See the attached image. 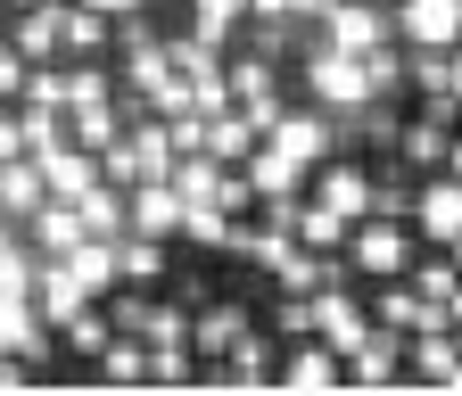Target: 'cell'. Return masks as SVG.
<instances>
[{
  "instance_id": "cell-39",
  "label": "cell",
  "mask_w": 462,
  "mask_h": 396,
  "mask_svg": "<svg viewBox=\"0 0 462 396\" xmlns=\"http://www.w3.org/2000/svg\"><path fill=\"white\" fill-rule=\"evenodd\" d=\"M446 256H454V272H462V232H454V240H446Z\"/></svg>"
},
{
  "instance_id": "cell-11",
  "label": "cell",
  "mask_w": 462,
  "mask_h": 396,
  "mask_svg": "<svg viewBox=\"0 0 462 396\" xmlns=\"http://www.w3.org/2000/svg\"><path fill=\"white\" fill-rule=\"evenodd\" d=\"M248 322H256V314H248L240 298H207V306H190V355H199V364H223L231 347H240Z\"/></svg>"
},
{
  "instance_id": "cell-25",
  "label": "cell",
  "mask_w": 462,
  "mask_h": 396,
  "mask_svg": "<svg viewBox=\"0 0 462 396\" xmlns=\"http://www.w3.org/2000/svg\"><path fill=\"white\" fill-rule=\"evenodd\" d=\"M256 141H264V133L240 116V107H215V116H207V157H223V165H240Z\"/></svg>"
},
{
  "instance_id": "cell-34",
  "label": "cell",
  "mask_w": 462,
  "mask_h": 396,
  "mask_svg": "<svg viewBox=\"0 0 462 396\" xmlns=\"http://www.w3.org/2000/svg\"><path fill=\"white\" fill-rule=\"evenodd\" d=\"M404 281H413V290H421L430 306H446V298H454V281H462V272H454V256H413V272H404Z\"/></svg>"
},
{
  "instance_id": "cell-17",
  "label": "cell",
  "mask_w": 462,
  "mask_h": 396,
  "mask_svg": "<svg viewBox=\"0 0 462 396\" xmlns=\"http://www.w3.org/2000/svg\"><path fill=\"white\" fill-rule=\"evenodd\" d=\"M25 240H33V256H67V248L83 240V207H75V198H42V207L25 215Z\"/></svg>"
},
{
  "instance_id": "cell-6",
  "label": "cell",
  "mask_w": 462,
  "mask_h": 396,
  "mask_svg": "<svg viewBox=\"0 0 462 396\" xmlns=\"http://www.w3.org/2000/svg\"><path fill=\"white\" fill-rule=\"evenodd\" d=\"M404 223H413V240H421V248H446V240L462 232V182H454V174L413 182V215H404Z\"/></svg>"
},
{
  "instance_id": "cell-2",
  "label": "cell",
  "mask_w": 462,
  "mask_h": 396,
  "mask_svg": "<svg viewBox=\"0 0 462 396\" xmlns=\"http://www.w3.org/2000/svg\"><path fill=\"white\" fill-rule=\"evenodd\" d=\"M298 99L330 107V116H346V107L380 99L372 75H364V50H338V41H306V67H298Z\"/></svg>"
},
{
  "instance_id": "cell-22",
  "label": "cell",
  "mask_w": 462,
  "mask_h": 396,
  "mask_svg": "<svg viewBox=\"0 0 462 396\" xmlns=\"http://www.w3.org/2000/svg\"><path fill=\"white\" fill-rule=\"evenodd\" d=\"M99 380H107V388H149V338L116 330L107 347H99Z\"/></svg>"
},
{
  "instance_id": "cell-33",
  "label": "cell",
  "mask_w": 462,
  "mask_h": 396,
  "mask_svg": "<svg viewBox=\"0 0 462 396\" xmlns=\"http://www.w3.org/2000/svg\"><path fill=\"white\" fill-rule=\"evenodd\" d=\"M33 264H42V256H33V240L17 232L9 248H0V290H9V298H33Z\"/></svg>"
},
{
  "instance_id": "cell-18",
  "label": "cell",
  "mask_w": 462,
  "mask_h": 396,
  "mask_svg": "<svg viewBox=\"0 0 462 396\" xmlns=\"http://www.w3.org/2000/svg\"><path fill=\"white\" fill-rule=\"evenodd\" d=\"M42 198H50V190H42V157H25V149L0 157V215H9L17 232H25V215H33Z\"/></svg>"
},
{
  "instance_id": "cell-36",
  "label": "cell",
  "mask_w": 462,
  "mask_h": 396,
  "mask_svg": "<svg viewBox=\"0 0 462 396\" xmlns=\"http://www.w3.org/2000/svg\"><path fill=\"white\" fill-rule=\"evenodd\" d=\"M446 99H462V41L446 50Z\"/></svg>"
},
{
  "instance_id": "cell-37",
  "label": "cell",
  "mask_w": 462,
  "mask_h": 396,
  "mask_svg": "<svg viewBox=\"0 0 462 396\" xmlns=\"http://www.w3.org/2000/svg\"><path fill=\"white\" fill-rule=\"evenodd\" d=\"M83 9H99V17H125V9H141V0H83Z\"/></svg>"
},
{
  "instance_id": "cell-5",
  "label": "cell",
  "mask_w": 462,
  "mask_h": 396,
  "mask_svg": "<svg viewBox=\"0 0 462 396\" xmlns=\"http://www.w3.org/2000/svg\"><path fill=\"white\" fill-rule=\"evenodd\" d=\"M306 198H322V207H338L346 223H364L372 215V165H356V157H322L314 174H306Z\"/></svg>"
},
{
  "instance_id": "cell-15",
  "label": "cell",
  "mask_w": 462,
  "mask_h": 396,
  "mask_svg": "<svg viewBox=\"0 0 462 396\" xmlns=\"http://www.w3.org/2000/svg\"><path fill=\"white\" fill-rule=\"evenodd\" d=\"M58 25H67V0H17L9 50H17V59H58Z\"/></svg>"
},
{
  "instance_id": "cell-32",
  "label": "cell",
  "mask_w": 462,
  "mask_h": 396,
  "mask_svg": "<svg viewBox=\"0 0 462 396\" xmlns=\"http://www.w3.org/2000/svg\"><path fill=\"white\" fill-rule=\"evenodd\" d=\"M404 83H413L421 99H446V50H413L404 41Z\"/></svg>"
},
{
  "instance_id": "cell-12",
  "label": "cell",
  "mask_w": 462,
  "mask_h": 396,
  "mask_svg": "<svg viewBox=\"0 0 462 396\" xmlns=\"http://www.w3.org/2000/svg\"><path fill=\"white\" fill-rule=\"evenodd\" d=\"M364 306H372V322L396 330V338H413V330H438V322H446V314L413 290V281H372V298H364Z\"/></svg>"
},
{
  "instance_id": "cell-13",
  "label": "cell",
  "mask_w": 462,
  "mask_h": 396,
  "mask_svg": "<svg viewBox=\"0 0 462 396\" xmlns=\"http://www.w3.org/2000/svg\"><path fill=\"white\" fill-rule=\"evenodd\" d=\"M0 347H9V355H25L33 372L58 355V330L33 314V298H9V290H0Z\"/></svg>"
},
{
  "instance_id": "cell-30",
  "label": "cell",
  "mask_w": 462,
  "mask_h": 396,
  "mask_svg": "<svg viewBox=\"0 0 462 396\" xmlns=\"http://www.w3.org/2000/svg\"><path fill=\"white\" fill-rule=\"evenodd\" d=\"M173 240H190V248L223 256V248H231V215H223V207H182V232H173Z\"/></svg>"
},
{
  "instance_id": "cell-8",
  "label": "cell",
  "mask_w": 462,
  "mask_h": 396,
  "mask_svg": "<svg viewBox=\"0 0 462 396\" xmlns=\"http://www.w3.org/2000/svg\"><path fill=\"white\" fill-rule=\"evenodd\" d=\"M388 17H396V41H413V50L462 41V0H388Z\"/></svg>"
},
{
  "instance_id": "cell-1",
  "label": "cell",
  "mask_w": 462,
  "mask_h": 396,
  "mask_svg": "<svg viewBox=\"0 0 462 396\" xmlns=\"http://www.w3.org/2000/svg\"><path fill=\"white\" fill-rule=\"evenodd\" d=\"M338 256H346L356 281H404L413 256H421V240H413V223H396V215H364V223H346Z\"/></svg>"
},
{
  "instance_id": "cell-4",
  "label": "cell",
  "mask_w": 462,
  "mask_h": 396,
  "mask_svg": "<svg viewBox=\"0 0 462 396\" xmlns=\"http://www.w3.org/2000/svg\"><path fill=\"white\" fill-rule=\"evenodd\" d=\"M273 388L322 396V388H346V364H338V347H322L314 330H306V338H281V372H273Z\"/></svg>"
},
{
  "instance_id": "cell-14",
  "label": "cell",
  "mask_w": 462,
  "mask_h": 396,
  "mask_svg": "<svg viewBox=\"0 0 462 396\" xmlns=\"http://www.w3.org/2000/svg\"><path fill=\"white\" fill-rule=\"evenodd\" d=\"M83 306H91V290L67 272V256H42V264H33V314L58 330V322H75Z\"/></svg>"
},
{
  "instance_id": "cell-21",
  "label": "cell",
  "mask_w": 462,
  "mask_h": 396,
  "mask_svg": "<svg viewBox=\"0 0 462 396\" xmlns=\"http://www.w3.org/2000/svg\"><path fill=\"white\" fill-rule=\"evenodd\" d=\"M116 281H125V290H157V281H165V240L116 232Z\"/></svg>"
},
{
  "instance_id": "cell-7",
  "label": "cell",
  "mask_w": 462,
  "mask_h": 396,
  "mask_svg": "<svg viewBox=\"0 0 462 396\" xmlns=\"http://www.w3.org/2000/svg\"><path fill=\"white\" fill-rule=\"evenodd\" d=\"M306 306H314V338H322V347H338V355H346V347H364L372 306L356 298V281H338V290H314Z\"/></svg>"
},
{
  "instance_id": "cell-26",
  "label": "cell",
  "mask_w": 462,
  "mask_h": 396,
  "mask_svg": "<svg viewBox=\"0 0 462 396\" xmlns=\"http://www.w3.org/2000/svg\"><path fill=\"white\" fill-rule=\"evenodd\" d=\"M289 240H298V248H338V240H346V215L322 207V198H298V215H289Z\"/></svg>"
},
{
  "instance_id": "cell-16",
  "label": "cell",
  "mask_w": 462,
  "mask_h": 396,
  "mask_svg": "<svg viewBox=\"0 0 462 396\" xmlns=\"http://www.w3.org/2000/svg\"><path fill=\"white\" fill-rule=\"evenodd\" d=\"M116 133H125V107H116V91H91V99H67V141L75 149H107Z\"/></svg>"
},
{
  "instance_id": "cell-9",
  "label": "cell",
  "mask_w": 462,
  "mask_h": 396,
  "mask_svg": "<svg viewBox=\"0 0 462 396\" xmlns=\"http://www.w3.org/2000/svg\"><path fill=\"white\" fill-rule=\"evenodd\" d=\"M346 364V388H404V380H413V372H404V338L396 330H364V347H346L338 355Z\"/></svg>"
},
{
  "instance_id": "cell-40",
  "label": "cell",
  "mask_w": 462,
  "mask_h": 396,
  "mask_svg": "<svg viewBox=\"0 0 462 396\" xmlns=\"http://www.w3.org/2000/svg\"><path fill=\"white\" fill-rule=\"evenodd\" d=\"M9 240H17V223H9V215H0V248H9Z\"/></svg>"
},
{
  "instance_id": "cell-27",
  "label": "cell",
  "mask_w": 462,
  "mask_h": 396,
  "mask_svg": "<svg viewBox=\"0 0 462 396\" xmlns=\"http://www.w3.org/2000/svg\"><path fill=\"white\" fill-rule=\"evenodd\" d=\"M107 338H116V322H107V306L91 298L75 322H58V347H67V355H83V364H99V347H107Z\"/></svg>"
},
{
  "instance_id": "cell-24",
  "label": "cell",
  "mask_w": 462,
  "mask_h": 396,
  "mask_svg": "<svg viewBox=\"0 0 462 396\" xmlns=\"http://www.w3.org/2000/svg\"><path fill=\"white\" fill-rule=\"evenodd\" d=\"M67 272L83 281L91 298H107V290H116V240H91V232H83V240L67 248Z\"/></svg>"
},
{
  "instance_id": "cell-35",
  "label": "cell",
  "mask_w": 462,
  "mask_h": 396,
  "mask_svg": "<svg viewBox=\"0 0 462 396\" xmlns=\"http://www.w3.org/2000/svg\"><path fill=\"white\" fill-rule=\"evenodd\" d=\"M314 330V306L298 298V290H281V306H273V338H306Z\"/></svg>"
},
{
  "instance_id": "cell-31",
  "label": "cell",
  "mask_w": 462,
  "mask_h": 396,
  "mask_svg": "<svg viewBox=\"0 0 462 396\" xmlns=\"http://www.w3.org/2000/svg\"><path fill=\"white\" fill-rule=\"evenodd\" d=\"M149 388H199V355H190V338H182V347H149Z\"/></svg>"
},
{
  "instance_id": "cell-3",
  "label": "cell",
  "mask_w": 462,
  "mask_h": 396,
  "mask_svg": "<svg viewBox=\"0 0 462 396\" xmlns=\"http://www.w3.org/2000/svg\"><path fill=\"white\" fill-rule=\"evenodd\" d=\"M264 141L314 174L322 157H338V116H330V107H314V99H281V107H273V124H264Z\"/></svg>"
},
{
  "instance_id": "cell-23",
  "label": "cell",
  "mask_w": 462,
  "mask_h": 396,
  "mask_svg": "<svg viewBox=\"0 0 462 396\" xmlns=\"http://www.w3.org/2000/svg\"><path fill=\"white\" fill-rule=\"evenodd\" d=\"M58 59H107V17L67 0V25H58Z\"/></svg>"
},
{
  "instance_id": "cell-28",
  "label": "cell",
  "mask_w": 462,
  "mask_h": 396,
  "mask_svg": "<svg viewBox=\"0 0 462 396\" xmlns=\"http://www.w3.org/2000/svg\"><path fill=\"white\" fill-rule=\"evenodd\" d=\"M240 17H248V0H190V33H199V41H215V50H231Z\"/></svg>"
},
{
  "instance_id": "cell-29",
  "label": "cell",
  "mask_w": 462,
  "mask_h": 396,
  "mask_svg": "<svg viewBox=\"0 0 462 396\" xmlns=\"http://www.w3.org/2000/svg\"><path fill=\"white\" fill-rule=\"evenodd\" d=\"M75 207H83V232L91 240H116V232H125V190H116V182H91Z\"/></svg>"
},
{
  "instance_id": "cell-19",
  "label": "cell",
  "mask_w": 462,
  "mask_h": 396,
  "mask_svg": "<svg viewBox=\"0 0 462 396\" xmlns=\"http://www.w3.org/2000/svg\"><path fill=\"white\" fill-rule=\"evenodd\" d=\"M91 182H99V157H91V149H75V141H58V149L42 157V190H50V198H83Z\"/></svg>"
},
{
  "instance_id": "cell-20",
  "label": "cell",
  "mask_w": 462,
  "mask_h": 396,
  "mask_svg": "<svg viewBox=\"0 0 462 396\" xmlns=\"http://www.w3.org/2000/svg\"><path fill=\"white\" fill-rule=\"evenodd\" d=\"M454 330L438 322V330H413V338H404V372H413V380H430V388H446L454 380Z\"/></svg>"
},
{
  "instance_id": "cell-38",
  "label": "cell",
  "mask_w": 462,
  "mask_h": 396,
  "mask_svg": "<svg viewBox=\"0 0 462 396\" xmlns=\"http://www.w3.org/2000/svg\"><path fill=\"white\" fill-rule=\"evenodd\" d=\"M446 174H454V182H462V133H454V141H446Z\"/></svg>"
},
{
  "instance_id": "cell-10",
  "label": "cell",
  "mask_w": 462,
  "mask_h": 396,
  "mask_svg": "<svg viewBox=\"0 0 462 396\" xmlns=\"http://www.w3.org/2000/svg\"><path fill=\"white\" fill-rule=\"evenodd\" d=\"M125 232H149V240H173L182 232V190H173L165 174H141L125 190Z\"/></svg>"
}]
</instances>
